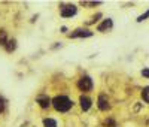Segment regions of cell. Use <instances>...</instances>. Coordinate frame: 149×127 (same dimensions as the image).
Segmentation results:
<instances>
[{"mask_svg":"<svg viewBox=\"0 0 149 127\" xmlns=\"http://www.w3.org/2000/svg\"><path fill=\"white\" fill-rule=\"evenodd\" d=\"M51 103H52V106H54L57 111H60V112H66V111H69L70 108H72V100H70L69 97H66V96H57V97H54L51 100Z\"/></svg>","mask_w":149,"mask_h":127,"instance_id":"6da1fadb","label":"cell"},{"mask_svg":"<svg viewBox=\"0 0 149 127\" xmlns=\"http://www.w3.org/2000/svg\"><path fill=\"white\" fill-rule=\"evenodd\" d=\"M78 87H79L81 91H90L93 88V81L88 76H82V78L78 81Z\"/></svg>","mask_w":149,"mask_h":127,"instance_id":"7a4b0ae2","label":"cell"},{"mask_svg":"<svg viewBox=\"0 0 149 127\" xmlns=\"http://www.w3.org/2000/svg\"><path fill=\"white\" fill-rule=\"evenodd\" d=\"M76 6L73 5H67V6H63L61 8V16H64V18H69V16H73L76 14Z\"/></svg>","mask_w":149,"mask_h":127,"instance_id":"3957f363","label":"cell"},{"mask_svg":"<svg viewBox=\"0 0 149 127\" xmlns=\"http://www.w3.org/2000/svg\"><path fill=\"white\" fill-rule=\"evenodd\" d=\"M109 108H110V105H109L107 97L104 94H100L99 96V109H101V111H107Z\"/></svg>","mask_w":149,"mask_h":127,"instance_id":"277c9868","label":"cell"},{"mask_svg":"<svg viewBox=\"0 0 149 127\" xmlns=\"http://www.w3.org/2000/svg\"><path fill=\"white\" fill-rule=\"evenodd\" d=\"M90 36H93V33L90 30H82V29L76 30L75 33L70 35V38H90Z\"/></svg>","mask_w":149,"mask_h":127,"instance_id":"5b68a950","label":"cell"},{"mask_svg":"<svg viewBox=\"0 0 149 127\" xmlns=\"http://www.w3.org/2000/svg\"><path fill=\"white\" fill-rule=\"evenodd\" d=\"M37 103H39V106H40L42 109H46V108H49V105H51V99H49L48 96H39V97H37Z\"/></svg>","mask_w":149,"mask_h":127,"instance_id":"8992f818","label":"cell"},{"mask_svg":"<svg viewBox=\"0 0 149 127\" xmlns=\"http://www.w3.org/2000/svg\"><path fill=\"white\" fill-rule=\"evenodd\" d=\"M79 102H81V108L84 109V111H88V109L91 108V100L86 97V96H81Z\"/></svg>","mask_w":149,"mask_h":127,"instance_id":"52a82bcc","label":"cell"},{"mask_svg":"<svg viewBox=\"0 0 149 127\" xmlns=\"http://www.w3.org/2000/svg\"><path fill=\"white\" fill-rule=\"evenodd\" d=\"M110 27H112V20H109V18H107V20H104V21L99 25L97 30H99V31H106V30H109Z\"/></svg>","mask_w":149,"mask_h":127,"instance_id":"ba28073f","label":"cell"},{"mask_svg":"<svg viewBox=\"0 0 149 127\" xmlns=\"http://www.w3.org/2000/svg\"><path fill=\"white\" fill-rule=\"evenodd\" d=\"M43 126L45 127H57V121L52 120V118H45L43 120Z\"/></svg>","mask_w":149,"mask_h":127,"instance_id":"9c48e42d","label":"cell"},{"mask_svg":"<svg viewBox=\"0 0 149 127\" xmlns=\"http://www.w3.org/2000/svg\"><path fill=\"white\" fill-rule=\"evenodd\" d=\"M142 97H143L145 102H148V103H149V87L143 88V91H142Z\"/></svg>","mask_w":149,"mask_h":127,"instance_id":"30bf717a","label":"cell"},{"mask_svg":"<svg viewBox=\"0 0 149 127\" xmlns=\"http://www.w3.org/2000/svg\"><path fill=\"white\" fill-rule=\"evenodd\" d=\"M7 51H14L15 49V40H7Z\"/></svg>","mask_w":149,"mask_h":127,"instance_id":"8fae6325","label":"cell"},{"mask_svg":"<svg viewBox=\"0 0 149 127\" xmlns=\"http://www.w3.org/2000/svg\"><path fill=\"white\" fill-rule=\"evenodd\" d=\"M0 44L2 45H6L7 44V40H6V33L2 31V35H0Z\"/></svg>","mask_w":149,"mask_h":127,"instance_id":"7c38bea8","label":"cell"},{"mask_svg":"<svg viewBox=\"0 0 149 127\" xmlns=\"http://www.w3.org/2000/svg\"><path fill=\"white\" fill-rule=\"evenodd\" d=\"M148 16H149V9H148V12H145L143 15H140L139 18H137V21H139V23H142V21H145V20L148 18Z\"/></svg>","mask_w":149,"mask_h":127,"instance_id":"4fadbf2b","label":"cell"},{"mask_svg":"<svg viewBox=\"0 0 149 127\" xmlns=\"http://www.w3.org/2000/svg\"><path fill=\"white\" fill-rule=\"evenodd\" d=\"M5 111V100L0 97V112H3Z\"/></svg>","mask_w":149,"mask_h":127,"instance_id":"5bb4252c","label":"cell"},{"mask_svg":"<svg viewBox=\"0 0 149 127\" xmlns=\"http://www.w3.org/2000/svg\"><path fill=\"white\" fill-rule=\"evenodd\" d=\"M142 75L145 76V78H149V69H143V70H142Z\"/></svg>","mask_w":149,"mask_h":127,"instance_id":"9a60e30c","label":"cell"}]
</instances>
